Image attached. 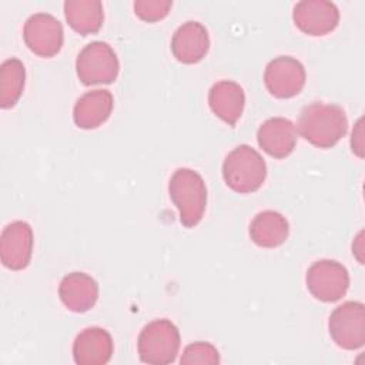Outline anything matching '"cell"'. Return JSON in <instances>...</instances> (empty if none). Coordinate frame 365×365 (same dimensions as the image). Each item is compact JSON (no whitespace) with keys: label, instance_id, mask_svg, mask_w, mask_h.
Returning a JSON list of instances; mask_svg holds the SVG:
<instances>
[{"label":"cell","instance_id":"obj_4","mask_svg":"<svg viewBox=\"0 0 365 365\" xmlns=\"http://www.w3.org/2000/svg\"><path fill=\"white\" fill-rule=\"evenodd\" d=\"M181 338L178 328L165 318L148 322L137 341L138 356L145 364L167 365L175 361Z\"/></svg>","mask_w":365,"mask_h":365},{"label":"cell","instance_id":"obj_21","mask_svg":"<svg viewBox=\"0 0 365 365\" xmlns=\"http://www.w3.org/2000/svg\"><path fill=\"white\" fill-rule=\"evenodd\" d=\"M220 362V354L218 349L204 341H197L190 345H187L182 351V355L180 358L181 365H217Z\"/></svg>","mask_w":365,"mask_h":365},{"label":"cell","instance_id":"obj_18","mask_svg":"<svg viewBox=\"0 0 365 365\" xmlns=\"http://www.w3.org/2000/svg\"><path fill=\"white\" fill-rule=\"evenodd\" d=\"M248 232L258 247L275 248L287 241L289 235V224L282 214L265 210L252 218Z\"/></svg>","mask_w":365,"mask_h":365},{"label":"cell","instance_id":"obj_16","mask_svg":"<svg viewBox=\"0 0 365 365\" xmlns=\"http://www.w3.org/2000/svg\"><path fill=\"white\" fill-rule=\"evenodd\" d=\"M113 106L114 98L108 90L97 88L87 91L74 104V124L83 130H94L108 120Z\"/></svg>","mask_w":365,"mask_h":365},{"label":"cell","instance_id":"obj_17","mask_svg":"<svg viewBox=\"0 0 365 365\" xmlns=\"http://www.w3.org/2000/svg\"><path fill=\"white\" fill-rule=\"evenodd\" d=\"M208 104L217 117L232 127L244 111L245 93L238 83L221 80L210 88Z\"/></svg>","mask_w":365,"mask_h":365},{"label":"cell","instance_id":"obj_9","mask_svg":"<svg viewBox=\"0 0 365 365\" xmlns=\"http://www.w3.org/2000/svg\"><path fill=\"white\" fill-rule=\"evenodd\" d=\"M305 67L291 56H279L271 60L264 71V84L277 98H291L305 86Z\"/></svg>","mask_w":365,"mask_h":365},{"label":"cell","instance_id":"obj_11","mask_svg":"<svg viewBox=\"0 0 365 365\" xmlns=\"http://www.w3.org/2000/svg\"><path fill=\"white\" fill-rule=\"evenodd\" d=\"M33 230L26 221L7 224L0 237V257L6 268L20 271L26 268L33 254Z\"/></svg>","mask_w":365,"mask_h":365},{"label":"cell","instance_id":"obj_12","mask_svg":"<svg viewBox=\"0 0 365 365\" xmlns=\"http://www.w3.org/2000/svg\"><path fill=\"white\" fill-rule=\"evenodd\" d=\"M114 352L111 334L100 327L83 329L73 342V358L78 365H104Z\"/></svg>","mask_w":365,"mask_h":365},{"label":"cell","instance_id":"obj_22","mask_svg":"<svg viewBox=\"0 0 365 365\" xmlns=\"http://www.w3.org/2000/svg\"><path fill=\"white\" fill-rule=\"evenodd\" d=\"M134 13L138 19L147 23L163 20L171 10V0H135L133 3Z\"/></svg>","mask_w":365,"mask_h":365},{"label":"cell","instance_id":"obj_20","mask_svg":"<svg viewBox=\"0 0 365 365\" xmlns=\"http://www.w3.org/2000/svg\"><path fill=\"white\" fill-rule=\"evenodd\" d=\"M26 83L24 64L16 58H7L0 66V107L11 108L20 100Z\"/></svg>","mask_w":365,"mask_h":365},{"label":"cell","instance_id":"obj_15","mask_svg":"<svg viewBox=\"0 0 365 365\" xmlns=\"http://www.w3.org/2000/svg\"><path fill=\"white\" fill-rule=\"evenodd\" d=\"M63 305L73 312L90 311L98 299V284L86 272L67 274L58 285Z\"/></svg>","mask_w":365,"mask_h":365},{"label":"cell","instance_id":"obj_14","mask_svg":"<svg viewBox=\"0 0 365 365\" xmlns=\"http://www.w3.org/2000/svg\"><path fill=\"white\" fill-rule=\"evenodd\" d=\"M208 48V31L198 21H185L173 34L171 51L180 63L195 64L207 56Z\"/></svg>","mask_w":365,"mask_h":365},{"label":"cell","instance_id":"obj_8","mask_svg":"<svg viewBox=\"0 0 365 365\" xmlns=\"http://www.w3.org/2000/svg\"><path fill=\"white\" fill-rule=\"evenodd\" d=\"M26 46L37 56L50 58L56 56L64 41L61 23L50 13L31 14L23 27Z\"/></svg>","mask_w":365,"mask_h":365},{"label":"cell","instance_id":"obj_13","mask_svg":"<svg viewBox=\"0 0 365 365\" xmlns=\"http://www.w3.org/2000/svg\"><path fill=\"white\" fill-rule=\"evenodd\" d=\"M297 138L295 124L284 117L268 118L257 131L258 145L274 158L288 157L297 145Z\"/></svg>","mask_w":365,"mask_h":365},{"label":"cell","instance_id":"obj_7","mask_svg":"<svg viewBox=\"0 0 365 365\" xmlns=\"http://www.w3.org/2000/svg\"><path fill=\"white\" fill-rule=\"evenodd\" d=\"M305 282L312 297L322 302H335L346 294L349 274L338 261L319 259L308 268Z\"/></svg>","mask_w":365,"mask_h":365},{"label":"cell","instance_id":"obj_5","mask_svg":"<svg viewBox=\"0 0 365 365\" xmlns=\"http://www.w3.org/2000/svg\"><path fill=\"white\" fill-rule=\"evenodd\" d=\"M118 71L117 54L106 41L88 43L76 58V73L84 86L110 84Z\"/></svg>","mask_w":365,"mask_h":365},{"label":"cell","instance_id":"obj_2","mask_svg":"<svg viewBox=\"0 0 365 365\" xmlns=\"http://www.w3.org/2000/svg\"><path fill=\"white\" fill-rule=\"evenodd\" d=\"M168 194L180 212L184 227H195L207 207V187L202 177L191 168H178L170 178Z\"/></svg>","mask_w":365,"mask_h":365},{"label":"cell","instance_id":"obj_3","mask_svg":"<svg viewBox=\"0 0 365 365\" xmlns=\"http://www.w3.org/2000/svg\"><path fill=\"white\" fill-rule=\"evenodd\" d=\"M225 184L235 192L250 194L261 188L267 177V164L261 154L248 144L231 150L222 163Z\"/></svg>","mask_w":365,"mask_h":365},{"label":"cell","instance_id":"obj_10","mask_svg":"<svg viewBox=\"0 0 365 365\" xmlns=\"http://www.w3.org/2000/svg\"><path fill=\"white\" fill-rule=\"evenodd\" d=\"M292 20L308 36H325L336 29L339 10L332 1L302 0L294 6Z\"/></svg>","mask_w":365,"mask_h":365},{"label":"cell","instance_id":"obj_1","mask_svg":"<svg viewBox=\"0 0 365 365\" xmlns=\"http://www.w3.org/2000/svg\"><path fill=\"white\" fill-rule=\"evenodd\" d=\"M297 131L318 148L334 147L348 131V118L338 104L314 101L302 107Z\"/></svg>","mask_w":365,"mask_h":365},{"label":"cell","instance_id":"obj_19","mask_svg":"<svg viewBox=\"0 0 365 365\" xmlns=\"http://www.w3.org/2000/svg\"><path fill=\"white\" fill-rule=\"evenodd\" d=\"M64 17L78 34H94L104 21L103 3L98 0H67L64 1Z\"/></svg>","mask_w":365,"mask_h":365},{"label":"cell","instance_id":"obj_6","mask_svg":"<svg viewBox=\"0 0 365 365\" xmlns=\"http://www.w3.org/2000/svg\"><path fill=\"white\" fill-rule=\"evenodd\" d=\"M334 342L348 351L362 348L365 344V307L359 301H348L336 307L328 321Z\"/></svg>","mask_w":365,"mask_h":365},{"label":"cell","instance_id":"obj_23","mask_svg":"<svg viewBox=\"0 0 365 365\" xmlns=\"http://www.w3.org/2000/svg\"><path fill=\"white\" fill-rule=\"evenodd\" d=\"M351 148L359 158L364 157V118H359L352 130Z\"/></svg>","mask_w":365,"mask_h":365}]
</instances>
